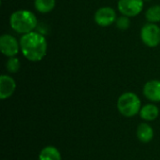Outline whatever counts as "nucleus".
<instances>
[{"mask_svg": "<svg viewBox=\"0 0 160 160\" xmlns=\"http://www.w3.org/2000/svg\"><path fill=\"white\" fill-rule=\"evenodd\" d=\"M19 42L22 55L31 62L41 61L47 53V40L38 32L33 31L22 35Z\"/></svg>", "mask_w": 160, "mask_h": 160, "instance_id": "nucleus-1", "label": "nucleus"}, {"mask_svg": "<svg viewBox=\"0 0 160 160\" xmlns=\"http://www.w3.org/2000/svg\"><path fill=\"white\" fill-rule=\"evenodd\" d=\"M9 25L16 33L25 35L33 32L37 28L38 18L30 10L19 9L11 13L9 17Z\"/></svg>", "mask_w": 160, "mask_h": 160, "instance_id": "nucleus-2", "label": "nucleus"}, {"mask_svg": "<svg viewBox=\"0 0 160 160\" xmlns=\"http://www.w3.org/2000/svg\"><path fill=\"white\" fill-rule=\"evenodd\" d=\"M117 109L122 115L126 117H133L140 113L142 102L135 93L126 92L119 97L117 100Z\"/></svg>", "mask_w": 160, "mask_h": 160, "instance_id": "nucleus-3", "label": "nucleus"}, {"mask_svg": "<svg viewBox=\"0 0 160 160\" xmlns=\"http://www.w3.org/2000/svg\"><path fill=\"white\" fill-rule=\"evenodd\" d=\"M141 38L142 42L150 48H155L160 44V27L153 22L144 24L141 29Z\"/></svg>", "mask_w": 160, "mask_h": 160, "instance_id": "nucleus-4", "label": "nucleus"}, {"mask_svg": "<svg viewBox=\"0 0 160 160\" xmlns=\"http://www.w3.org/2000/svg\"><path fill=\"white\" fill-rule=\"evenodd\" d=\"M143 0H119L117 8L120 13L128 17H135L143 9Z\"/></svg>", "mask_w": 160, "mask_h": 160, "instance_id": "nucleus-5", "label": "nucleus"}, {"mask_svg": "<svg viewBox=\"0 0 160 160\" xmlns=\"http://www.w3.org/2000/svg\"><path fill=\"white\" fill-rule=\"evenodd\" d=\"M0 51L7 57H13L21 51L20 42L9 34H4L0 37Z\"/></svg>", "mask_w": 160, "mask_h": 160, "instance_id": "nucleus-6", "label": "nucleus"}, {"mask_svg": "<svg viewBox=\"0 0 160 160\" xmlns=\"http://www.w3.org/2000/svg\"><path fill=\"white\" fill-rule=\"evenodd\" d=\"M116 12L111 7H101L95 12L94 15L95 22L101 27L112 25L116 22Z\"/></svg>", "mask_w": 160, "mask_h": 160, "instance_id": "nucleus-7", "label": "nucleus"}, {"mask_svg": "<svg viewBox=\"0 0 160 160\" xmlns=\"http://www.w3.org/2000/svg\"><path fill=\"white\" fill-rule=\"evenodd\" d=\"M16 90L15 80L8 75L0 76V98L7 99L10 98Z\"/></svg>", "mask_w": 160, "mask_h": 160, "instance_id": "nucleus-8", "label": "nucleus"}, {"mask_svg": "<svg viewBox=\"0 0 160 160\" xmlns=\"http://www.w3.org/2000/svg\"><path fill=\"white\" fill-rule=\"evenodd\" d=\"M143 95L147 99L153 102L160 101V81L151 80L143 86Z\"/></svg>", "mask_w": 160, "mask_h": 160, "instance_id": "nucleus-9", "label": "nucleus"}, {"mask_svg": "<svg viewBox=\"0 0 160 160\" xmlns=\"http://www.w3.org/2000/svg\"><path fill=\"white\" fill-rule=\"evenodd\" d=\"M137 137L142 142H149L154 138V130L152 127L146 123H142L137 128Z\"/></svg>", "mask_w": 160, "mask_h": 160, "instance_id": "nucleus-10", "label": "nucleus"}, {"mask_svg": "<svg viewBox=\"0 0 160 160\" xmlns=\"http://www.w3.org/2000/svg\"><path fill=\"white\" fill-rule=\"evenodd\" d=\"M159 115L158 108L154 104H146L142 107L140 111V116L145 121H154Z\"/></svg>", "mask_w": 160, "mask_h": 160, "instance_id": "nucleus-11", "label": "nucleus"}, {"mask_svg": "<svg viewBox=\"0 0 160 160\" xmlns=\"http://www.w3.org/2000/svg\"><path fill=\"white\" fill-rule=\"evenodd\" d=\"M38 160H62L61 154L54 146L44 147L38 156Z\"/></svg>", "mask_w": 160, "mask_h": 160, "instance_id": "nucleus-12", "label": "nucleus"}, {"mask_svg": "<svg viewBox=\"0 0 160 160\" xmlns=\"http://www.w3.org/2000/svg\"><path fill=\"white\" fill-rule=\"evenodd\" d=\"M55 0H35L34 7L40 13H49L55 8Z\"/></svg>", "mask_w": 160, "mask_h": 160, "instance_id": "nucleus-13", "label": "nucleus"}, {"mask_svg": "<svg viewBox=\"0 0 160 160\" xmlns=\"http://www.w3.org/2000/svg\"><path fill=\"white\" fill-rule=\"evenodd\" d=\"M145 18L149 22H160V5H155L149 8L145 12Z\"/></svg>", "mask_w": 160, "mask_h": 160, "instance_id": "nucleus-14", "label": "nucleus"}, {"mask_svg": "<svg viewBox=\"0 0 160 160\" xmlns=\"http://www.w3.org/2000/svg\"><path fill=\"white\" fill-rule=\"evenodd\" d=\"M21 68V62L20 60L13 56V57H8L7 63H6V68L8 72L10 73H16Z\"/></svg>", "mask_w": 160, "mask_h": 160, "instance_id": "nucleus-15", "label": "nucleus"}, {"mask_svg": "<svg viewBox=\"0 0 160 160\" xmlns=\"http://www.w3.org/2000/svg\"><path fill=\"white\" fill-rule=\"evenodd\" d=\"M115 24H116V27L120 30H127L129 28L130 26V20H129V17L128 16H121L119 18L116 19V22H115Z\"/></svg>", "mask_w": 160, "mask_h": 160, "instance_id": "nucleus-16", "label": "nucleus"}, {"mask_svg": "<svg viewBox=\"0 0 160 160\" xmlns=\"http://www.w3.org/2000/svg\"><path fill=\"white\" fill-rule=\"evenodd\" d=\"M144 1H151V0H144Z\"/></svg>", "mask_w": 160, "mask_h": 160, "instance_id": "nucleus-17", "label": "nucleus"}]
</instances>
